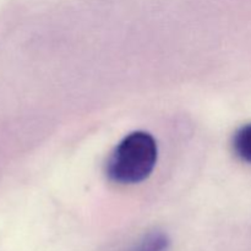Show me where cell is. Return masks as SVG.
<instances>
[{
    "mask_svg": "<svg viewBox=\"0 0 251 251\" xmlns=\"http://www.w3.org/2000/svg\"><path fill=\"white\" fill-rule=\"evenodd\" d=\"M158 157L157 142L152 135L134 131L125 136L105 164V174L112 181L131 185L144 181L153 172Z\"/></svg>",
    "mask_w": 251,
    "mask_h": 251,
    "instance_id": "obj_1",
    "label": "cell"
},
{
    "mask_svg": "<svg viewBox=\"0 0 251 251\" xmlns=\"http://www.w3.org/2000/svg\"><path fill=\"white\" fill-rule=\"evenodd\" d=\"M169 238L166 233L153 230L147 233L137 244L127 251H167L169 249Z\"/></svg>",
    "mask_w": 251,
    "mask_h": 251,
    "instance_id": "obj_2",
    "label": "cell"
},
{
    "mask_svg": "<svg viewBox=\"0 0 251 251\" xmlns=\"http://www.w3.org/2000/svg\"><path fill=\"white\" fill-rule=\"evenodd\" d=\"M233 150L242 161L251 164V123L243 125L233 136Z\"/></svg>",
    "mask_w": 251,
    "mask_h": 251,
    "instance_id": "obj_3",
    "label": "cell"
}]
</instances>
